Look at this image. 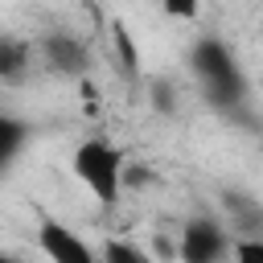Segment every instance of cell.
Here are the masks:
<instances>
[{
	"label": "cell",
	"instance_id": "9",
	"mask_svg": "<svg viewBox=\"0 0 263 263\" xmlns=\"http://www.w3.org/2000/svg\"><path fill=\"white\" fill-rule=\"evenodd\" d=\"M111 41H115V53H119V70L136 78V74H140V49H136L132 33H127L123 25H115V29H111Z\"/></svg>",
	"mask_w": 263,
	"mask_h": 263
},
{
	"label": "cell",
	"instance_id": "6",
	"mask_svg": "<svg viewBox=\"0 0 263 263\" xmlns=\"http://www.w3.org/2000/svg\"><path fill=\"white\" fill-rule=\"evenodd\" d=\"M29 62H33L29 41L12 37V33H0V82H25Z\"/></svg>",
	"mask_w": 263,
	"mask_h": 263
},
{
	"label": "cell",
	"instance_id": "2",
	"mask_svg": "<svg viewBox=\"0 0 263 263\" xmlns=\"http://www.w3.org/2000/svg\"><path fill=\"white\" fill-rule=\"evenodd\" d=\"M74 177L103 201V205H115L119 197V185H123V152L103 140V136H90L74 148Z\"/></svg>",
	"mask_w": 263,
	"mask_h": 263
},
{
	"label": "cell",
	"instance_id": "7",
	"mask_svg": "<svg viewBox=\"0 0 263 263\" xmlns=\"http://www.w3.org/2000/svg\"><path fill=\"white\" fill-rule=\"evenodd\" d=\"M25 144H29V123L8 115V111H0V177L12 168V160L21 156Z\"/></svg>",
	"mask_w": 263,
	"mask_h": 263
},
{
	"label": "cell",
	"instance_id": "12",
	"mask_svg": "<svg viewBox=\"0 0 263 263\" xmlns=\"http://www.w3.org/2000/svg\"><path fill=\"white\" fill-rule=\"evenodd\" d=\"M152 95H156V107L173 111V90H168V86H160V82H156V86H152Z\"/></svg>",
	"mask_w": 263,
	"mask_h": 263
},
{
	"label": "cell",
	"instance_id": "4",
	"mask_svg": "<svg viewBox=\"0 0 263 263\" xmlns=\"http://www.w3.org/2000/svg\"><path fill=\"white\" fill-rule=\"evenodd\" d=\"M37 242H41V251H45L49 263H103V259H99L74 230H66V226L53 222V218H41Z\"/></svg>",
	"mask_w": 263,
	"mask_h": 263
},
{
	"label": "cell",
	"instance_id": "13",
	"mask_svg": "<svg viewBox=\"0 0 263 263\" xmlns=\"http://www.w3.org/2000/svg\"><path fill=\"white\" fill-rule=\"evenodd\" d=\"M173 16H197V4H168Z\"/></svg>",
	"mask_w": 263,
	"mask_h": 263
},
{
	"label": "cell",
	"instance_id": "5",
	"mask_svg": "<svg viewBox=\"0 0 263 263\" xmlns=\"http://www.w3.org/2000/svg\"><path fill=\"white\" fill-rule=\"evenodd\" d=\"M37 49H41V58L53 74H82L90 66V53L74 33H45L37 41Z\"/></svg>",
	"mask_w": 263,
	"mask_h": 263
},
{
	"label": "cell",
	"instance_id": "1",
	"mask_svg": "<svg viewBox=\"0 0 263 263\" xmlns=\"http://www.w3.org/2000/svg\"><path fill=\"white\" fill-rule=\"evenodd\" d=\"M193 74L201 78V90L214 107H238L247 95V78L238 70V58L218 41V37H201L193 45Z\"/></svg>",
	"mask_w": 263,
	"mask_h": 263
},
{
	"label": "cell",
	"instance_id": "14",
	"mask_svg": "<svg viewBox=\"0 0 263 263\" xmlns=\"http://www.w3.org/2000/svg\"><path fill=\"white\" fill-rule=\"evenodd\" d=\"M136 263H156V259H148L144 251H136Z\"/></svg>",
	"mask_w": 263,
	"mask_h": 263
},
{
	"label": "cell",
	"instance_id": "11",
	"mask_svg": "<svg viewBox=\"0 0 263 263\" xmlns=\"http://www.w3.org/2000/svg\"><path fill=\"white\" fill-rule=\"evenodd\" d=\"M103 263H136V247L123 242V238H111L103 247Z\"/></svg>",
	"mask_w": 263,
	"mask_h": 263
},
{
	"label": "cell",
	"instance_id": "3",
	"mask_svg": "<svg viewBox=\"0 0 263 263\" xmlns=\"http://www.w3.org/2000/svg\"><path fill=\"white\" fill-rule=\"evenodd\" d=\"M230 251H234V238L214 218H193L181 230V242H177L181 263H226Z\"/></svg>",
	"mask_w": 263,
	"mask_h": 263
},
{
	"label": "cell",
	"instance_id": "15",
	"mask_svg": "<svg viewBox=\"0 0 263 263\" xmlns=\"http://www.w3.org/2000/svg\"><path fill=\"white\" fill-rule=\"evenodd\" d=\"M0 263H16V259H12V255H0Z\"/></svg>",
	"mask_w": 263,
	"mask_h": 263
},
{
	"label": "cell",
	"instance_id": "10",
	"mask_svg": "<svg viewBox=\"0 0 263 263\" xmlns=\"http://www.w3.org/2000/svg\"><path fill=\"white\" fill-rule=\"evenodd\" d=\"M234 263H263V238H234Z\"/></svg>",
	"mask_w": 263,
	"mask_h": 263
},
{
	"label": "cell",
	"instance_id": "8",
	"mask_svg": "<svg viewBox=\"0 0 263 263\" xmlns=\"http://www.w3.org/2000/svg\"><path fill=\"white\" fill-rule=\"evenodd\" d=\"M226 214H230L234 230H242L238 238H259V226H263V210H259L251 197H242V193H226Z\"/></svg>",
	"mask_w": 263,
	"mask_h": 263
}]
</instances>
